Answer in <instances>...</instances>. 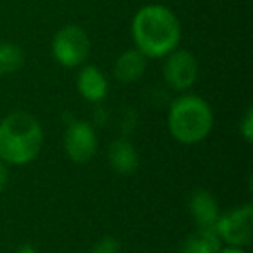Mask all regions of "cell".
<instances>
[{"label": "cell", "mask_w": 253, "mask_h": 253, "mask_svg": "<svg viewBox=\"0 0 253 253\" xmlns=\"http://www.w3.org/2000/svg\"><path fill=\"white\" fill-rule=\"evenodd\" d=\"M134 47L148 59H163L175 50L182 39L177 14L163 4L142 5L132 18Z\"/></svg>", "instance_id": "obj_1"}, {"label": "cell", "mask_w": 253, "mask_h": 253, "mask_svg": "<svg viewBox=\"0 0 253 253\" xmlns=\"http://www.w3.org/2000/svg\"><path fill=\"white\" fill-rule=\"evenodd\" d=\"M43 130L28 111H12L0 120V160L5 165L23 167L40 155Z\"/></svg>", "instance_id": "obj_2"}, {"label": "cell", "mask_w": 253, "mask_h": 253, "mask_svg": "<svg viewBox=\"0 0 253 253\" xmlns=\"http://www.w3.org/2000/svg\"><path fill=\"white\" fill-rule=\"evenodd\" d=\"M213 109L207 99L186 92L170 104L167 115V128L170 135L184 146L205 141L213 128Z\"/></svg>", "instance_id": "obj_3"}, {"label": "cell", "mask_w": 253, "mask_h": 253, "mask_svg": "<svg viewBox=\"0 0 253 253\" xmlns=\"http://www.w3.org/2000/svg\"><path fill=\"white\" fill-rule=\"evenodd\" d=\"M90 37L78 25H66L57 30L50 43L54 61L63 68L84 66L90 56Z\"/></svg>", "instance_id": "obj_4"}, {"label": "cell", "mask_w": 253, "mask_h": 253, "mask_svg": "<svg viewBox=\"0 0 253 253\" xmlns=\"http://www.w3.org/2000/svg\"><path fill=\"white\" fill-rule=\"evenodd\" d=\"M215 232L220 238L222 245L246 248L252 243L253 236V205L245 203L220 213L215 224Z\"/></svg>", "instance_id": "obj_5"}, {"label": "cell", "mask_w": 253, "mask_h": 253, "mask_svg": "<svg viewBox=\"0 0 253 253\" xmlns=\"http://www.w3.org/2000/svg\"><path fill=\"white\" fill-rule=\"evenodd\" d=\"M163 59V78L170 88L184 94L194 87L200 75V64L191 50L177 47Z\"/></svg>", "instance_id": "obj_6"}, {"label": "cell", "mask_w": 253, "mask_h": 253, "mask_svg": "<svg viewBox=\"0 0 253 253\" xmlns=\"http://www.w3.org/2000/svg\"><path fill=\"white\" fill-rule=\"evenodd\" d=\"M99 139L95 128L85 120H71L64 130V151L73 163L84 165L95 156Z\"/></svg>", "instance_id": "obj_7"}, {"label": "cell", "mask_w": 253, "mask_h": 253, "mask_svg": "<svg viewBox=\"0 0 253 253\" xmlns=\"http://www.w3.org/2000/svg\"><path fill=\"white\" fill-rule=\"evenodd\" d=\"M108 163L118 175H134L139 169V153L126 137H118L108 148Z\"/></svg>", "instance_id": "obj_8"}, {"label": "cell", "mask_w": 253, "mask_h": 253, "mask_svg": "<svg viewBox=\"0 0 253 253\" xmlns=\"http://www.w3.org/2000/svg\"><path fill=\"white\" fill-rule=\"evenodd\" d=\"M78 94L88 102H102L108 95L109 84L106 75L94 64H84L77 77Z\"/></svg>", "instance_id": "obj_9"}, {"label": "cell", "mask_w": 253, "mask_h": 253, "mask_svg": "<svg viewBox=\"0 0 253 253\" xmlns=\"http://www.w3.org/2000/svg\"><path fill=\"white\" fill-rule=\"evenodd\" d=\"M189 213L198 227L215 229V224L220 217V208L210 191L198 189L189 198Z\"/></svg>", "instance_id": "obj_10"}, {"label": "cell", "mask_w": 253, "mask_h": 253, "mask_svg": "<svg viewBox=\"0 0 253 253\" xmlns=\"http://www.w3.org/2000/svg\"><path fill=\"white\" fill-rule=\"evenodd\" d=\"M148 68V57L137 49H126L116 57L113 64V75L122 84H134L141 80Z\"/></svg>", "instance_id": "obj_11"}, {"label": "cell", "mask_w": 253, "mask_h": 253, "mask_svg": "<svg viewBox=\"0 0 253 253\" xmlns=\"http://www.w3.org/2000/svg\"><path fill=\"white\" fill-rule=\"evenodd\" d=\"M222 248V241L215 229L196 227L191 232L180 246V253H218Z\"/></svg>", "instance_id": "obj_12"}, {"label": "cell", "mask_w": 253, "mask_h": 253, "mask_svg": "<svg viewBox=\"0 0 253 253\" xmlns=\"http://www.w3.org/2000/svg\"><path fill=\"white\" fill-rule=\"evenodd\" d=\"M25 64V50L12 42H0V77L19 71Z\"/></svg>", "instance_id": "obj_13"}, {"label": "cell", "mask_w": 253, "mask_h": 253, "mask_svg": "<svg viewBox=\"0 0 253 253\" xmlns=\"http://www.w3.org/2000/svg\"><path fill=\"white\" fill-rule=\"evenodd\" d=\"M90 253H120V243L113 236H102L90 248Z\"/></svg>", "instance_id": "obj_14"}, {"label": "cell", "mask_w": 253, "mask_h": 253, "mask_svg": "<svg viewBox=\"0 0 253 253\" xmlns=\"http://www.w3.org/2000/svg\"><path fill=\"white\" fill-rule=\"evenodd\" d=\"M239 134L246 142L253 141V108H248L239 122Z\"/></svg>", "instance_id": "obj_15"}, {"label": "cell", "mask_w": 253, "mask_h": 253, "mask_svg": "<svg viewBox=\"0 0 253 253\" xmlns=\"http://www.w3.org/2000/svg\"><path fill=\"white\" fill-rule=\"evenodd\" d=\"M9 165H5L2 160H0V193L7 187V182H9Z\"/></svg>", "instance_id": "obj_16"}, {"label": "cell", "mask_w": 253, "mask_h": 253, "mask_svg": "<svg viewBox=\"0 0 253 253\" xmlns=\"http://www.w3.org/2000/svg\"><path fill=\"white\" fill-rule=\"evenodd\" d=\"M218 253H248L245 248H241V246H231V245H222L220 252Z\"/></svg>", "instance_id": "obj_17"}, {"label": "cell", "mask_w": 253, "mask_h": 253, "mask_svg": "<svg viewBox=\"0 0 253 253\" xmlns=\"http://www.w3.org/2000/svg\"><path fill=\"white\" fill-rule=\"evenodd\" d=\"M16 253H37V248L32 245H23L19 246L18 250H16Z\"/></svg>", "instance_id": "obj_18"}]
</instances>
